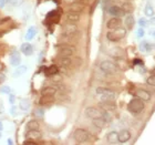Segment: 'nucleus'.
I'll return each instance as SVG.
<instances>
[{"label":"nucleus","instance_id":"1","mask_svg":"<svg viewBox=\"0 0 155 145\" xmlns=\"http://www.w3.org/2000/svg\"><path fill=\"white\" fill-rule=\"evenodd\" d=\"M126 36V29L119 27L116 29H112L111 31L107 33V38L109 41L111 42H117L120 40H122L123 38H125Z\"/></svg>","mask_w":155,"mask_h":145},{"label":"nucleus","instance_id":"2","mask_svg":"<svg viewBox=\"0 0 155 145\" xmlns=\"http://www.w3.org/2000/svg\"><path fill=\"white\" fill-rule=\"evenodd\" d=\"M144 101H142L141 99L136 97L134 99L130 101V103L127 104V110L129 112H131L132 114H139L144 110Z\"/></svg>","mask_w":155,"mask_h":145},{"label":"nucleus","instance_id":"3","mask_svg":"<svg viewBox=\"0 0 155 145\" xmlns=\"http://www.w3.org/2000/svg\"><path fill=\"white\" fill-rule=\"evenodd\" d=\"M73 139L77 143L82 144V143H85L90 140V133L84 129H77L73 132Z\"/></svg>","mask_w":155,"mask_h":145},{"label":"nucleus","instance_id":"4","mask_svg":"<svg viewBox=\"0 0 155 145\" xmlns=\"http://www.w3.org/2000/svg\"><path fill=\"white\" fill-rule=\"evenodd\" d=\"M100 69L101 71L104 72L105 74H113L116 72L117 67L110 60H104L100 63Z\"/></svg>","mask_w":155,"mask_h":145},{"label":"nucleus","instance_id":"5","mask_svg":"<svg viewBox=\"0 0 155 145\" xmlns=\"http://www.w3.org/2000/svg\"><path fill=\"white\" fill-rule=\"evenodd\" d=\"M77 32L78 27L74 25V22L65 23L63 26V37H65V38H72L74 35H77Z\"/></svg>","mask_w":155,"mask_h":145},{"label":"nucleus","instance_id":"6","mask_svg":"<svg viewBox=\"0 0 155 145\" xmlns=\"http://www.w3.org/2000/svg\"><path fill=\"white\" fill-rule=\"evenodd\" d=\"M75 49L74 47H71V45H67V44H62L60 50L58 52V57L61 58V57H72L73 53H74Z\"/></svg>","mask_w":155,"mask_h":145},{"label":"nucleus","instance_id":"7","mask_svg":"<svg viewBox=\"0 0 155 145\" xmlns=\"http://www.w3.org/2000/svg\"><path fill=\"white\" fill-rule=\"evenodd\" d=\"M85 115L89 119H95V117H100V116L103 115V112L100 109H97V107H89L85 109Z\"/></svg>","mask_w":155,"mask_h":145},{"label":"nucleus","instance_id":"8","mask_svg":"<svg viewBox=\"0 0 155 145\" xmlns=\"http://www.w3.org/2000/svg\"><path fill=\"white\" fill-rule=\"evenodd\" d=\"M84 8H85V3L84 2H82V1H74V2L70 3V6H69V11L80 13L83 11Z\"/></svg>","mask_w":155,"mask_h":145},{"label":"nucleus","instance_id":"9","mask_svg":"<svg viewBox=\"0 0 155 145\" xmlns=\"http://www.w3.org/2000/svg\"><path fill=\"white\" fill-rule=\"evenodd\" d=\"M27 140H31V141H38L42 137V133L38 130H28L26 133Z\"/></svg>","mask_w":155,"mask_h":145},{"label":"nucleus","instance_id":"10","mask_svg":"<svg viewBox=\"0 0 155 145\" xmlns=\"http://www.w3.org/2000/svg\"><path fill=\"white\" fill-rule=\"evenodd\" d=\"M100 107L105 112H112V111H115L116 105L114 101H101Z\"/></svg>","mask_w":155,"mask_h":145},{"label":"nucleus","instance_id":"11","mask_svg":"<svg viewBox=\"0 0 155 145\" xmlns=\"http://www.w3.org/2000/svg\"><path fill=\"white\" fill-rule=\"evenodd\" d=\"M121 25H122L121 18H120V17H113V18H111V19L107 21V29L112 30V29H116V28L121 27Z\"/></svg>","mask_w":155,"mask_h":145},{"label":"nucleus","instance_id":"12","mask_svg":"<svg viewBox=\"0 0 155 145\" xmlns=\"http://www.w3.org/2000/svg\"><path fill=\"white\" fill-rule=\"evenodd\" d=\"M131 139V133L129 130H122L117 133V140L120 143H126Z\"/></svg>","mask_w":155,"mask_h":145},{"label":"nucleus","instance_id":"13","mask_svg":"<svg viewBox=\"0 0 155 145\" xmlns=\"http://www.w3.org/2000/svg\"><path fill=\"white\" fill-rule=\"evenodd\" d=\"M107 12L113 17H122V16L125 15V12L123 11L122 8L119 7V6H111L110 8L107 9Z\"/></svg>","mask_w":155,"mask_h":145},{"label":"nucleus","instance_id":"14","mask_svg":"<svg viewBox=\"0 0 155 145\" xmlns=\"http://www.w3.org/2000/svg\"><path fill=\"white\" fill-rule=\"evenodd\" d=\"M20 51H21L22 54L26 55V57H29V55H31L33 53L32 44H30L29 42H25V43H22L21 47H20Z\"/></svg>","mask_w":155,"mask_h":145},{"label":"nucleus","instance_id":"15","mask_svg":"<svg viewBox=\"0 0 155 145\" xmlns=\"http://www.w3.org/2000/svg\"><path fill=\"white\" fill-rule=\"evenodd\" d=\"M136 97L145 102V101H150V100H151V97H152V94L150 93L149 91L144 90V89H139V90H136Z\"/></svg>","mask_w":155,"mask_h":145},{"label":"nucleus","instance_id":"16","mask_svg":"<svg viewBox=\"0 0 155 145\" xmlns=\"http://www.w3.org/2000/svg\"><path fill=\"white\" fill-rule=\"evenodd\" d=\"M10 63L13 67H17L21 63V55H20L19 51H12L10 54Z\"/></svg>","mask_w":155,"mask_h":145},{"label":"nucleus","instance_id":"17","mask_svg":"<svg viewBox=\"0 0 155 145\" xmlns=\"http://www.w3.org/2000/svg\"><path fill=\"white\" fill-rule=\"evenodd\" d=\"M92 123H93V125L97 127V129H104L105 125H107V121L103 119V116H100V117H95V119H92Z\"/></svg>","mask_w":155,"mask_h":145},{"label":"nucleus","instance_id":"18","mask_svg":"<svg viewBox=\"0 0 155 145\" xmlns=\"http://www.w3.org/2000/svg\"><path fill=\"white\" fill-rule=\"evenodd\" d=\"M27 72V65H17L16 70L12 72L13 77H19Z\"/></svg>","mask_w":155,"mask_h":145},{"label":"nucleus","instance_id":"19","mask_svg":"<svg viewBox=\"0 0 155 145\" xmlns=\"http://www.w3.org/2000/svg\"><path fill=\"white\" fill-rule=\"evenodd\" d=\"M53 102H54V99H53V97H50V95H42L39 100L40 105H50Z\"/></svg>","mask_w":155,"mask_h":145},{"label":"nucleus","instance_id":"20","mask_svg":"<svg viewBox=\"0 0 155 145\" xmlns=\"http://www.w3.org/2000/svg\"><path fill=\"white\" fill-rule=\"evenodd\" d=\"M55 93H57V87H45L41 90L42 95H50V97H54Z\"/></svg>","mask_w":155,"mask_h":145},{"label":"nucleus","instance_id":"21","mask_svg":"<svg viewBox=\"0 0 155 145\" xmlns=\"http://www.w3.org/2000/svg\"><path fill=\"white\" fill-rule=\"evenodd\" d=\"M109 54L115 59H120L123 57V50L121 48H112L109 51Z\"/></svg>","mask_w":155,"mask_h":145},{"label":"nucleus","instance_id":"22","mask_svg":"<svg viewBox=\"0 0 155 145\" xmlns=\"http://www.w3.org/2000/svg\"><path fill=\"white\" fill-rule=\"evenodd\" d=\"M80 13L78 12H72V11H69L67 13V20L70 21V22H78L80 20Z\"/></svg>","mask_w":155,"mask_h":145},{"label":"nucleus","instance_id":"23","mask_svg":"<svg viewBox=\"0 0 155 145\" xmlns=\"http://www.w3.org/2000/svg\"><path fill=\"white\" fill-rule=\"evenodd\" d=\"M59 64L63 67V68H67V67H70L72 64V59L71 57H61L59 59Z\"/></svg>","mask_w":155,"mask_h":145},{"label":"nucleus","instance_id":"24","mask_svg":"<svg viewBox=\"0 0 155 145\" xmlns=\"http://www.w3.org/2000/svg\"><path fill=\"white\" fill-rule=\"evenodd\" d=\"M107 141L110 144H115L116 142H119V140H117V132L116 131H112V132L109 133L107 135Z\"/></svg>","mask_w":155,"mask_h":145},{"label":"nucleus","instance_id":"25","mask_svg":"<svg viewBox=\"0 0 155 145\" xmlns=\"http://www.w3.org/2000/svg\"><path fill=\"white\" fill-rule=\"evenodd\" d=\"M37 35V28L36 27H30L28 31L26 32V40L27 41H30V40H32Z\"/></svg>","mask_w":155,"mask_h":145},{"label":"nucleus","instance_id":"26","mask_svg":"<svg viewBox=\"0 0 155 145\" xmlns=\"http://www.w3.org/2000/svg\"><path fill=\"white\" fill-rule=\"evenodd\" d=\"M125 26H126V29H132L133 27H134V25H135V20H134V18H133L132 15H129V16H126L125 18Z\"/></svg>","mask_w":155,"mask_h":145},{"label":"nucleus","instance_id":"27","mask_svg":"<svg viewBox=\"0 0 155 145\" xmlns=\"http://www.w3.org/2000/svg\"><path fill=\"white\" fill-rule=\"evenodd\" d=\"M26 127L27 130H38L40 127V124L37 120H31L26 124Z\"/></svg>","mask_w":155,"mask_h":145},{"label":"nucleus","instance_id":"28","mask_svg":"<svg viewBox=\"0 0 155 145\" xmlns=\"http://www.w3.org/2000/svg\"><path fill=\"white\" fill-rule=\"evenodd\" d=\"M123 9V11L125 13H131L134 10V7H133V5L131 3V1H129V2H124L122 3V7H121Z\"/></svg>","mask_w":155,"mask_h":145},{"label":"nucleus","instance_id":"29","mask_svg":"<svg viewBox=\"0 0 155 145\" xmlns=\"http://www.w3.org/2000/svg\"><path fill=\"white\" fill-rule=\"evenodd\" d=\"M58 72H59V69L57 65H51V67L47 68V70H45V74H47L48 77H52L53 74H57Z\"/></svg>","mask_w":155,"mask_h":145},{"label":"nucleus","instance_id":"30","mask_svg":"<svg viewBox=\"0 0 155 145\" xmlns=\"http://www.w3.org/2000/svg\"><path fill=\"white\" fill-rule=\"evenodd\" d=\"M95 92H97V94H99V95H103V94L112 93L114 91H112L111 89H107V87H97Z\"/></svg>","mask_w":155,"mask_h":145},{"label":"nucleus","instance_id":"31","mask_svg":"<svg viewBox=\"0 0 155 145\" xmlns=\"http://www.w3.org/2000/svg\"><path fill=\"white\" fill-rule=\"evenodd\" d=\"M20 107H21V110H23V111H28V110L30 109V103L28 100H21V102H20Z\"/></svg>","mask_w":155,"mask_h":145},{"label":"nucleus","instance_id":"32","mask_svg":"<svg viewBox=\"0 0 155 145\" xmlns=\"http://www.w3.org/2000/svg\"><path fill=\"white\" fill-rule=\"evenodd\" d=\"M144 11H145V15L147 17H153V16H154V9H153V7L150 6V5L145 7V10H144Z\"/></svg>","mask_w":155,"mask_h":145},{"label":"nucleus","instance_id":"33","mask_svg":"<svg viewBox=\"0 0 155 145\" xmlns=\"http://www.w3.org/2000/svg\"><path fill=\"white\" fill-rule=\"evenodd\" d=\"M7 2L9 3L10 6L18 7V6H20V5H22L23 0H7Z\"/></svg>","mask_w":155,"mask_h":145},{"label":"nucleus","instance_id":"34","mask_svg":"<svg viewBox=\"0 0 155 145\" xmlns=\"http://www.w3.org/2000/svg\"><path fill=\"white\" fill-rule=\"evenodd\" d=\"M147 84L149 85H152V87H155V74H152L151 77H147V80H146Z\"/></svg>","mask_w":155,"mask_h":145},{"label":"nucleus","instance_id":"35","mask_svg":"<svg viewBox=\"0 0 155 145\" xmlns=\"http://www.w3.org/2000/svg\"><path fill=\"white\" fill-rule=\"evenodd\" d=\"M61 80H62V77L61 75H59L58 73L52 75V81H53V82H60Z\"/></svg>","mask_w":155,"mask_h":145},{"label":"nucleus","instance_id":"36","mask_svg":"<svg viewBox=\"0 0 155 145\" xmlns=\"http://www.w3.org/2000/svg\"><path fill=\"white\" fill-rule=\"evenodd\" d=\"M0 91H1L2 93L10 94V92H11V89H10L9 87H1V89H0Z\"/></svg>","mask_w":155,"mask_h":145},{"label":"nucleus","instance_id":"37","mask_svg":"<svg viewBox=\"0 0 155 145\" xmlns=\"http://www.w3.org/2000/svg\"><path fill=\"white\" fill-rule=\"evenodd\" d=\"M139 25L141 27H145L146 26V20L144 19V18H141V19L139 20Z\"/></svg>","mask_w":155,"mask_h":145},{"label":"nucleus","instance_id":"38","mask_svg":"<svg viewBox=\"0 0 155 145\" xmlns=\"http://www.w3.org/2000/svg\"><path fill=\"white\" fill-rule=\"evenodd\" d=\"M23 144L25 145H35L36 142H35V141H31V140H26V141L23 142Z\"/></svg>","mask_w":155,"mask_h":145},{"label":"nucleus","instance_id":"39","mask_svg":"<svg viewBox=\"0 0 155 145\" xmlns=\"http://www.w3.org/2000/svg\"><path fill=\"white\" fill-rule=\"evenodd\" d=\"M143 36H144V30L141 28V29H139V31H137V37L141 38V37H143Z\"/></svg>","mask_w":155,"mask_h":145},{"label":"nucleus","instance_id":"40","mask_svg":"<svg viewBox=\"0 0 155 145\" xmlns=\"http://www.w3.org/2000/svg\"><path fill=\"white\" fill-rule=\"evenodd\" d=\"M9 100L11 104L15 103V95H13V94H9Z\"/></svg>","mask_w":155,"mask_h":145},{"label":"nucleus","instance_id":"41","mask_svg":"<svg viewBox=\"0 0 155 145\" xmlns=\"http://www.w3.org/2000/svg\"><path fill=\"white\" fill-rule=\"evenodd\" d=\"M7 2V0H0V8L5 7V3Z\"/></svg>","mask_w":155,"mask_h":145},{"label":"nucleus","instance_id":"42","mask_svg":"<svg viewBox=\"0 0 155 145\" xmlns=\"http://www.w3.org/2000/svg\"><path fill=\"white\" fill-rule=\"evenodd\" d=\"M117 1L121 3H124V2H129V1H131V0H117Z\"/></svg>","mask_w":155,"mask_h":145},{"label":"nucleus","instance_id":"43","mask_svg":"<svg viewBox=\"0 0 155 145\" xmlns=\"http://www.w3.org/2000/svg\"><path fill=\"white\" fill-rule=\"evenodd\" d=\"M15 111H16V107H12V109H11V114H12V115H15V114H16V113H15Z\"/></svg>","mask_w":155,"mask_h":145},{"label":"nucleus","instance_id":"44","mask_svg":"<svg viewBox=\"0 0 155 145\" xmlns=\"http://www.w3.org/2000/svg\"><path fill=\"white\" fill-rule=\"evenodd\" d=\"M151 22H152V23H153V25H155V18H153V19H152V20H151Z\"/></svg>","mask_w":155,"mask_h":145},{"label":"nucleus","instance_id":"45","mask_svg":"<svg viewBox=\"0 0 155 145\" xmlns=\"http://www.w3.org/2000/svg\"><path fill=\"white\" fill-rule=\"evenodd\" d=\"M2 129H3V126H2V123L0 122V131H1V130H2Z\"/></svg>","mask_w":155,"mask_h":145},{"label":"nucleus","instance_id":"46","mask_svg":"<svg viewBox=\"0 0 155 145\" xmlns=\"http://www.w3.org/2000/svg\"><path fill=\"white\" fill-rule=\"evenodd\" d=\"M8 144H12V141H11V140H8Z\"/></svg>","mask_w":155,"mask_h":145},{"label":"nucleus","instance_id":"47","mask_svg":"<svg viewBox=\"0 0 155 145\" xmlns=\"http://www.w3.org/2000/svg\"><path fill=\"white\" fill-rule=\"evenodd\" d=\"M0 137H1V133H0Z\"/></svg>","mask_w":155,"mask_h":145}]
</instances>
